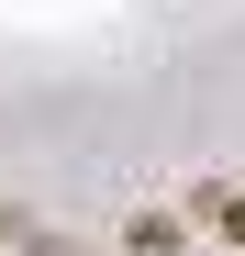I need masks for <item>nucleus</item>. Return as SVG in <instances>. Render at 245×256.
Returning <instances> with one entry per match:
<instances>
[{
  "mask_svg": "<svg viewBox=\"0 0 245 256\" xmlns=\"http://www.w3.org/2000/svg\"><path fill=\"white\" fill-rule=\"evenodd\" d=\"M200 223H212V234H234V245H245V190H200Z\"/></svg>",
  "mask_w": 245,
  "mask_h": 256,
  "instance_id": "nucleus-1",
  "label": "nucleus"
}]
</instances>
